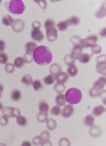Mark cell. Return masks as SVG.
<instances>
[{
    "label": "cell",
    "instance_id": "obj_46",
    "mask_svg": "<svg viewBox=\"0 0 106 146\" xmlns=\"http://www.w3.org/2000/svg\"><path fill=\"white\" fill-rule=\"evenodd\" d=\"M1 2H2V1H1V0H0V4H1Z\"/></svg>",
    "mask_w": 106,
    "mask_h": 146
},
{
    "label": "cell",
    "instance_id": "obj_14",
    "mask_svg": "<svg viewBox=\"0 0 106 146\" xmlns=\"http://www.w3.org/2000/svg\"><path fill=\"white\" fill-rule=\"evenodd\" d=\"M2 22L4 25L9 27L13 25L14 20L10 15H6L3 17L2 19Z\"/></svg>",
    "mask_w": 106,
    "mask_h": 146
},
{
    "label": "cell",
    "instance_id": "obj_21",
    "mask_svg": "<svg viewBox=\"0 0 106 146\" xmlns=\"http://www.w3.org/2000/svg\"><path fill=\"white\" fill-rule=\"evenodd\" d=\"M25 63V60L24 57H18L15 59L14 65L17 68L19 69L22 68L24 66Z\"/></svg>",
    "mask_w": 106,
    "mask_h": 146
},
{
    "label": "cell",
    "instance_id": "obj_15",
    "mask_svg": "<svg viewBox=\"0 0 106 146\" xmlns=\"http://www.w3.org/2000/svg\"><path fill=\"white\" fill-rule=\"evenodd\" d=\"M11 99L13 101L18 102L21 98V94L19 90L14 89L11 91Z\"/></svg>",
    "mask_w": 106,
    "mask_h": 146
},
{
    "label": "cell",
    "instance_id": "obj_42",
    "mask_svg": "<svg viewBox=\"0 0 106 146\" xmlns=\"http://www.w3.org/2000/svg\"><path fill=\"white\" fill-rule=\"evenodd\" d=\"M39 2H40V3H38L39 4V5H40V7H43L44 9H45L46 8V1H39Z\"/></svg>",
    "mask_w": 106,
    "mask_h": 146
},
{
    "label": "cell",
    "instance_id": "obj_11",
    "mask_svg": "<svg viewBox=\"0 0 106 146\" xmlns=\"http://www.w3.org/2000/svg\"><path fill=\"white\" fill-rule=\"evenodd\" d=\"M106 85V78L105 77H100L97 81H95L94 84L93 88L99 91L102 90Z\"/></svg>",
    "mask_w": 106,
    "mask_h": 146
},
{
    "label": "cell",
    "instance_id": "obj_7",
    "mask_svg": "<svg viewBox=\"0 0 106 146\" xmlns=\"http://www.w3.org/2000/svg\"><path fill=\"white\" fill-rule=\"evenodd\" d=\"M74 111V107L72 105H66L64 106L61 112L62 117L64 118H68L73 115Z\"/></svg>",
    "mask_w": 106,
    "mask_h": 146
},
{
    "label": "cell",
    "instance_id": "obj_4",
    "mask_svg": "<svg viewBox=\"0 0 106 146\" xmlns=\"http://www.w3.org/2000/svg\"><path fill=\"white\" fill-rule=\"evenodd\" d=\"M55 23L51 19L47 20L44 23L46 31V37L48 41L53 42L58 38V30L55 28Z\"/></svg>",
    "mask_w": 106,
    "mask_h": 146
},
{
    "label": "cell",
    "instance_id": "obj_16",
    "mask_svg": "<svg viewBox=\"0 0 106 146\" xmlns=\"http://www.w3.org/2000/svg\"><path fill=\"white\" fill-rule=\"evenodd\" d=\"M91 59V56L90 54L87 53H82L76 59L78 60L80 62H81L83 64L87 63L90 62Z\"/></svg>",
    "mask_w": 106,
    "mask_h": 146
},
{
    "label": "cell",
    "instance_id": "obj_44",
    "mask_svg": "<svg viewBox=\"0 0 106 146\" xmlns=\"http://www.w3.org/2000/svg\"><path fill=\"white\" fill-rule=\"evenodd\" d=\"M3 91V86L1 84H0V98L1 97V94L2 93Z\"/></svg>",
    "mask_w": 106,
    "mask_h": 146
},
{
    "label": "cell",
    "instance_id": "obj_23",
    "mask_svg": "<svg viewBox=\"0 0 106 146\" xmlns=\"http://www.w3.org/2000/svg\"><path fill=\"white\" fill-rule=\"evenodd\" d=\"M16 122L17 124L21 127H25L28 124V120L26 119L21 115L16 117Z\"/></svg>",
    "mask_w": 106,
    "mask_h": 146
},
{
    "label": "cell",
    "instance_id": "obj_29",
    "mask_svg": "<svg viewBox=\"0 0 106 146\" xmlns=\"http://www.w3.org/2000/svg\"><path fill=\"white\" fill-rule=\"evenodd\" d=\"M61 108L57 105V106H53L51 110H50V114L53 115H55V116H58L61 113Z\"/></svg>",
    "mask_w": 106,
    "mask_h": 146
},
{
    "label": "cell",
    "instance_id": "obj_35",
    "mask_svg": "<svg viewBox=\"0 0 106 146\" xmlns=\"http://www.w3.org/2000/svg\"><path fill=\"white\" fill-rule=\"evenodd\" d=\"M56 126H57V124L55 120L53 119H50L49 120H48L47 123V127L48 129L52 131L55 128Z\"/></svg>",
    "mask_w": 106,
    "mask_h": 146
},
{
    "label": "cell",
    "instance_id": "obj_6",
    "mask_svg": "<svg viewBox=\"0 0 106 146\" xmlns=\"http://www.w3.org/2000/svg\"><path fill=\"white\" fill-rule=\"evenodd\" d=\"M3 115L7 118L15 117L20 115V111L15 107H5L2 109Z\"/></svg>",
    "mask_w": 106,
    "mask_h": 146
},
{
    "label": "cell",
    "instance_id": "obj_1",
    "mask_svg": "<svg viewBox=\"0 0 106 146\" xmlns=\"http://www.w3.org/2000/svg\"><path fill=\"white\" fill-rule=\"evenodd\" d=\"M32 57L34 61L40 66L49 64L53 58L50 49L44 45L38 46L33 52Z\"/></svg>",
    "mask_w": 106,
    "mask_h": 146
},
{
    "label": "cell",
    "instance_id": "obj_12",
    "mask_svg": "<svg viewBox=\"0 0 106 146\" xmlns=\"http://www.w3.org/2000/svg\"><path fill=\"white\" fill-rule=\"evenodd\" d=\"M38 47V45L33 42H29L25 45L26 49V53L31 54Z\"/></svg>",
    "mask_w": 106,
    "mask_h": 146
},
{
    "label": "cell",
    "instance_id": "obj_19",
    "mask_svg": "<svg viewBox=\"0 0 106 146\" xmlns=\"http://www.w3.org/2000/svg\"><path fill=\"white\" fill-rule=\"evenodd\" d=\"M39 109L41 113H47L49 110V106L45 101L41 100L39 104Z\"/></svg>",
    "mask_w": 106,
    "mask_h": 146
},
{
    "label": "cell",
    "instance_id": "obj_38",
    "mask_svg": "<svg viewBox=\"0 0 106 146\" xmlns=\"http://www.w3.org/2000/svg\"><path fill=\"white\" fill-rule=\"evenodd\" d=\"M9 123V120L7 117L3 115L0 117V124L2 126L6 125Z\"/></svg>",
    "mask_w": 106,
    "mask_h": 146
},
{
    "label": "cell",
    "instance_id": "obj_5",
    "mask_svg": "<svg viewBox=\"0 0 106 146\" xmlns=\"http://www.w3.org/2000/svg\"><path fill=\"white\" fill-rule=\"evenodd\" d=\"M98 40V39L97 35H92L88 36L86 39L80 40L79 45L82 49H86L88 47H91L92 45L94 44H95V43L97 42Z\"/></svg>",
    "mask_w": 106,
    "mask_h": 146
},
{
    "label": "cell",
    "instance_id": "obj_34",
    "mask_svg": "<svg viewBox=\"0 0 106 146\" xmlns=\"http://www.w3.org/2000/svg\"><path fill=\"white\" fill-rule=\"evenodd\" d=\"M9 59L8 55L5 53H0V64H5L7 63Z\"/></svg>",
    "mask_w": 106,
    "mask_h": 146
},
{
    "label": "cell",
    "instance_id": "obj_13",
    "mask_svg": "<svg viewBox=\"0 0 106 146\" xmlns=\"http://www.w3.org/2000/svg\"><path fill=\"white\" fill-rule=\"evenodd\" d=\"M105 112V108L103 105H99L95 106L93 110V114L95 117H99Z\"/></svg>",
    "mask_w": 106,
    "mask_h": 146
},
{
    "label": "cell",
    "instance_id": "obj_30",
    "mask_svg": "<svg viewBox=\"0 0 106 146\" xmlns=\"http://www.w3.org/2000/svg\"><path fill=\"white\" fill-rule=\"evenodd\" d=\"M5 71L7 73L11 74L14 73L15 71L14 65L12 63H7L6 64L5 67Z\"/></svg>",
    "mask_w": 106,
    "mask_h": 146
},
{
    "label": "cell",
    "instance_id": "obj_8",
    "mask_svg": "<svg viewBox=\"0 0 106 146\" xmlns=\"http://www.w3.org/2000/svg\"><path fill=\"white\" fill-rule=\"evenodd\" d=\"M32 39L36 42H41L44 39V36L43 33L39 29H33L31 32Z\"/></svg>",
    "mask_w": 106,
    "mask_h": 146
},
{
    "label": "cell",
    "instance_id": "obj_32",
    "mask_svg": "<svg viewBox=\"0 0 106 146\" xmlns=\"http://www.w3.org/2000/svg\"><path fill=\"white\" fill-rule=\"evenodd\" d=\"M64 62L66 65L71 66L74 64V58L71 56V55H66L64 58Z\"/></svg>",
    "mask_w": 106,
    "mask_h": 146
},
{
    "label": "cell",
    "instance_id": "obj_27",
    "mask_svg": "<svg viewBox=\"0 0 106 146\" xmlns=\"http://www.w3.org/2000/svg\"><path fill=\"white\" fill-rule=\"evenodd\" d=\"M32 86L34 89L35 90V91H40L42 88H43V85L41 82L39 80H35L33 82H32Z\"/></svg>",
    "mask_w": 106,
    "mask_h": 146
},
{
    "label": "cell",
    "instance_id": "obj_40",
    "mask_svg": "<svg viewBox=\"0 0 106 146\" xmlns=\"http://www.w3.org/2000/svg\"><path fill=\"white\" fill-rule=\"evenodd\" d=\"M41 27V23L38 21H34L32 23V28L33 29H39Z\"/></svg>",
    "mask_w": 106,
    "mask_h": 146
},
{
    "label": "cell",
    "instance_id": "obj_31",
    "mask_svg": "<svg viewBox=\"0 0 106 146\" xmlns=\"http://www.w3.org/2000/svg\"><path fill=\"white\" fill-rule=\"evenodd\" d=\"M61 66L59 64H53L51 66L50 68V72L52 73V74H57L59 72H61Z\"/></svg>",
    "mask_w": 106,
    "mask_h": 146
},
{
    "label": "cell",
    "instance_id": "obj_28",
    "mask_svg": "<svg viewBox=\"0 0 106 146\" xmlns=\"http://www.w3.org/2000/svg\"><path fill=\"white\" fill-rule=\"evenodd\" d=\"M68 23H69V25H73V26H76L79 23V19L76 16H72L70 17L68 20Z\"/></svg>",
    "mask_w": 106,
    "mask_h": 146
},
{
    "label": "cell",
    "instance_id": "obj_26",
    "mask_svg": "<svg viewBox=\"0 0 106 146\" xmlns=\"http://www.w3.org/2000/svg\"><path fill=\"white\" fill-rule=\"evenodd\" d=\"M67 72L68 74L71 77H75L78 73V68L75 65L69 66Z\"/></svg>",
    "mask_w": 106,
    "mask_h": 146
},
{
    "label": "cell",
    "instance_id": "obj_9",
    "mask_svg": "<svg viewBox=\"0 0 106 146\" xmlns=\"http://www.w3.org/2000/svg\"><path fill=\"white\" fill-rule=\"evenodd\" d=\"M24 23L20 19H17L14 21L12 25V29L15 32L20 33L24 30Z\"/></svg>",
    "mask_w": 106,
    "mask_h": 146
},
{
    "label": "cell",
    "instance_id": "obj_10",
    "mask_svg": "<svg viewBox=\"0 0 106 146\" xmlns=\"http://www.w3.org/2000/svg\"><path fill=\"white\" fill-rule=\"evenodd\" d=\"M55 80L61 84H64L68 80V75L67 73L63 72H59L57 73L55 76Z\"/></svg>",
    "mask_w": 106,
    "mask_h": 146
},
{
    "label": "cell",
    "instance_id": "obj_20",
    "mask_svg": "<svg viewBox=\"0 0 106 146\" xmlns=\"http://www.w3.org/2000/svg\"><path fill=\"white\" fill-rule=\"evenodd\" d=\"M56 104L59 106H64L66 104V100L65 98V95L63 94L58 95L55 99Z\"/></svg>",
    "mask_w": 106,
    "mask_h": 146
},
{
    "label": "cell",
    "instance_id": "obj_3",
    "mask_svg": "<svg viewBox=\"0 0 106 146\" xmlns=\"http://www.w3.org/2000/svg\"><path fill=\"white\" fill-rule=\"evenodd\" d=\"M8 11L15 15L22 14L25 10V5L21 0H12L6 3Z\"/></svg>",
    "mask_w": 106,
    "mask_h": 146
},
{
    "label": "cell",
    "instance_id": "obj_17",
    "mask_svg": "<svg viewBox=\"0 0 106 146\" xmlns=\"http://www.w3.org/2000/svg\"><path fill=\"white\" fill-rule=\"evenodd\" d=\"M82 49H83L80 46V45H75L74 48L73 49L71 56L74 59L77 58V57L82 53Z\"/></svg>",
    "mask_w": 106,
    "mask_h": 146
},
{
    "label": "cell",
    "instance_id": "obj_2",
    "mask_svg": "<svg viewBox=\"0 0 106 146\" xmlns=\"http://www.w3.org/2000/svg\"><path fill=\"white\" fill-rule=\"evenodd\" d=\"M66 102L71 105L77 104L81 102L82 94L80 90L76 88H71L67 90L65 95Z\"/></svg>",
    "mask_w": 106,
    "mask_h": 146
},
{
    "label": "cell",
    "instance_id": "obj_33",
    "mask_svg": "<svg viewBox=\"0 0 106 146\" xmlns=\"http://www.w3.org/2000/svg\"><path fill=\"white\" fill-rule=\"evenodd\" d=\"M65 89V86L64 85V84H61V83H57V84H55V86H54V90L57 92H63L64 91Z\"/></svg>",
    "mask_w": 106,
    "mask_h": 146
},
{
    "label": "cell",
    "instance_id": "obj_36",
    "mask_svg": "<svg viewBox=\"0 0 106 146\" xmlns=\"http://www.w3.org/2000/svg\"><path fill=\"white\" fill-rule=\"evenodd\" d=\"M91 48L93 53H94V54H98L102 50L100 46L97 44H94V45H92Z\"/></svg>",
    "mask_w": 106,
    "mask_h": 146
},
{
    "label": "cell",
    "instance_id": "obj_43",
    "mask_svg": "<svg viewBox=\"0 0 106 146\" xmlns=\"http://www.w3.org/2000/svg\"><path fill=\"white\" fill-rule=\"evenodd\" d=\"M21 146H30L31 143L29 142V141H24L22 143V145Z\"/></svg>",
    "mask_w": 106,
    "mask_h": 146
},
{
    "label": "cell",
    "instance_id": "obj_45",
    "mask_svg": "<svg viewBox=\"0 0 106 146\" xmlns=\"http://www.w3.org/2000/svg\"><path fill=\"white\" fill-rule=\"evenodd\" d=\"M2 108H3V105H2V104L1 102H0V110H2Z\"/></svg>",
    "mask_w": 106,
    "mask_h": 146
},
{
    "label": "cell",
    "instance_id": "obj_18",
    "mask_svg": "<svg viewBox=\"0 0 106 146\" xmlns=\"http://www.w3.org/2000/svg\"><path fill=\"white\" fill-rule=\"evenodd\" d=\"M21 81L22 84H24L27 87L30 86L31 84H32V82H33V80H32V77L29 74H27L25 75L22 78Z\"/></svg>",
    "mask_w": 106,
    "mask_h": 146
},
{
    "label": "cell",
    "instance_id": "obj_25",
    "mask_svg": "<svg viewBox=\"0 0 106 146\" xmlns=\"http://www.w3.org/2000/svg\"><path fill=\"white\" fill-rule=\"evenodd\" d=\"M55 81V76L52 74H49L47 76H46L44 78V82L47 85H52L53 84H54Z\"/></svg>",
    "mask_w": 106,
    "mask_h": 146
},
{
    "label": "cell",
    "instance_id": "obj_24",
    "mask_svg": "<svg viewBox=\"0 0 106 146\" xmlns=\"http://www.w3.org/2000/svg\"><path fill=\"white\" fill-rule=\"evenodd\" d=\"M69 26V24L68 23L67 20H66V21H62L59 22V23H58L57 24V27L58 29L59 30L61 31L66 30L68 28Z\"/></svg>",
    "mask_w": 106,
    "mask_h": 146
},
{
    "label": "cell",
    "instance_id": "obj_22",
    "mask_svg": "<svg viewBox=\"0 0 106 146\" xmlns=\"http://www.w3.org/2000/svg\"><path fill=\"white\" fill-rule=\"evenodd\" d=\"M94 120L95 119L92 115H88L84 118V124L86 126L91 127L92 125H94Z\"/></svg>",
    "mask_w": 106,
    "mask_h": 146
},
{
    "label": "cell",
    "instance_id": "obj_37",
    "mask_svg": "<svg viewBox=\"0 0 106 146\" xmlns=\"http://www.w3.org/2000/svg\"><path fill=\"white\" fill-rule=\"evenodd\" d=\"M47 114L46 113H41L40 112L38 116V119L39 121L41 123L45 122L47 120Z\"/></svg>",
    "mask_w": 106,
    "mask_h": 146
},
{
    "label": "cell",
    "instance_id": "obj_41",
    "mask_svg": "<svg viewBox=\"0 0 106 146\" xmlns=\"http://www.w3.org/2000/svg\"><path fill=\"white\" fill-rule=\"evenodd\" d=\"M6 48V43L3 40H0V52H2Z\"/></svg>",
    "mask_w": 106,
    "mask_h": 146
},
{
    "label": "cell",
    "instance_id": "obj_39",
    "mask_svg": "<svg viewBox=\"0 0 106 146\" xmlns=\"http://www.w3.org/2000/svg\"><path fill=\"white\" fill-rule=\"evenodd\" d=\"M90 94L92 97H96L99 95V91L93 88L90 90Z\"/></svg>",
    "mask_w": 106,
    "mask_h": 146
}]
</instances>
